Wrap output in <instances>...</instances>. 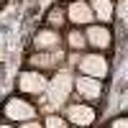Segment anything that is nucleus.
Wrapping results in <instances>:
<instances>
[{
	"mask_svg": "<svg viewBox=\"0 0 128 128\" xmlns=\"http://www.w3.org/2000/svg\"><path fill=\"white\" fill-rule=\"evenodd\" d=\"M46 84H49V77L44 72H36V69H23L18 74V90L23 95H31V98H36V95L46 92Z\"/></svg>",
	"mask_w": 128,
	"mask_h": 128,
	"instance_id": "7",
	"label": "nucleus"
},
{
	"mask_svg": "<svg viewBox=\"0 0 128 128\" xmlns=\"http://www.w3.org/2000/svg\"><path fill=\"white\" fill-rule=\"evenodd\" d=\"M3 118L8 123H23V120H34L38 118V113H36V105L34 102H28L23 98H8L5 105H3Z\"/></svg>",
	"mask_w": 128,
	"mask_h": 128,
	"instance_id": "4",
	"label": "nucleus"
},
{
	"mask_svg": "<svg viewBox=\"0 0 128 128\" xmlns=\"http://www.w3.org/2000/svg\"><path fill=\"white\" fill-rule=\"evenodd\" d=\"M110 128H128V118H126V115H120V118H115V120L110 123Z\"/></svg>",
	"mask_w": 128,
	"mask_h": 128,
	"instance_id": "17",
	"label": "nucleus"
},
{
	"mask_svg": "<svg viewBox=\"0 0 128 128\" xmlns=\"http://www.w3.org/2000/svg\"><path fill=\"white\" fill-rule=\"evenodd\" d=\"M31 49L34 51H54V49H62V34L54 28H41L36 31L34 41H31Z\"/></svg>",
	"mask_w": 128,
	"mask_h": 128,
	"instance_id": "10",
	"label": "nucleus"
},
{
	"mask_svg": "<svg viewBox=\"0 0 128 128\" xmlns=\"http://www.w3.org/2000/svg\"><path fill=\"white\" fill-rule=\"evenodd\" d=\"M64 41H67L69 51H84V46H87V38H84L82 28H69L67 36H64Z\"/></svg>",
	"mask_w": 128,
	"mask_h": 128,
	"instance_id": "12",
	"label": "nucleus"
},
{
	"mask_svg": "<svg viewBox=\"0 0 128 128\" xmlns=\"http://www.w3.org/2000/svg\"><path fill=\"white\" fill-rule=\"evenodd\" d=\"M0 5H3V0H0Z\"/></svg>",
	"mask_w": 128,
	"mask_h": 128,
	"instance_id": "20",
	"label": "nucleus"
},
{
	"mask_svg": "<svg viewBox=\"0 0 128 128\" xmlns=\"http://www.w3.org/2000/svg\"><path fill=\"white\" fill-rule=\"evenodd\" d=\"M72 90H74V72L69 69V67H62V69H56V74L49 80V84H46V100L54 105L56 110H62L64 105L69 102V95H72Z\"/></svg>",
	"mask_w": 128,
	"mask_h": 128,
	"instance_id": "1",
	"label": "nucleus"
},
{
	"mask_svg": "<svg viewBox=\"0 0 128 128\" xmlns=\"http://www.w3.org/2000/svg\"><path fill=\"white\" fill-rule=\"evenodd\" d=\"M69 3H72V0H69Z\"/></svg>",
	"mask_w": 128,
	"mask_h": 128,
	"instance_id": "21",
	"label": "nucleus"
},
{
	"mask_svg": "<svg viewBox=\"0 0 128 128\" xmlns=\"http://www.w3.org/2000/svg\"><path fill=\"white\" fill-rule=\"evenodd\" d=\"M77 69L84 77H95V80L102 82L110 74V64H108V56H105L102 51H90V54H82Z\"/></svg>",
	"mask_w": 128,
	"mask_h": 128,
	"instance_id": "5",
	"label": "nucleus"
},
{
	"mask_svg": "<svg viewBox=\"0 0 128 128\" xmlns=\"http://www.w3.org/2000/svg\"><path fill=\"white\" fill-rule=\"evenodd\" d=\"M82 54H84V51H67V59H64V64H69V69L77 67L80 59H82Z\"/></svg>",
	"mask_w": 128,
	"mask_h": 128,
	"instance_id": "15",
	"label": "nucleus"
},
{
	"mask_svg": "<svg viewBox=\"0 0 128 128\" xmlns=\"http://www.w3.org/2000/svg\"><path fill=\"white\" fill-rule=\"evenodd\" d=\"M67 128H77V126H67Z\"/></svg>",
	"mask_w": 128,
	"mask_h": 128,
	"instance_id": "19",
	"label": "nucleus"
},
{
	"mask_svg": "<svg viewBox=\"0 0 128 128\" xmlns=\"http://www.w3.org/2000/svg\"><path fill=\"white\" fill-rule=\"evenodd\" d=\"M67 51L64 49H54V51H31L26 56V67L36 69V72H56L64 67Z\"/></svg>",
	"mask_w": 128,
	"mask_h": 128,
	"instance_id": "2",
	"label": "nucleus"
},
{
	"mask_svg": "<svg viewBox=\"0 0 128 128\" xmlns=\"http://www.w3.org/2000/svg\"><path fill=\"white\" fill-rule=\"evenodd\" d=\"M90 10H92V16H95V23H100L105 26V23H110L113 20V16H115V3L113 0H90Z\"/></svg>",
	"mask_w": 128,
	"mask_h": 128,
	"instance_id": "11",
	"label": "nucleus"
},
{
	"mask_svg": "<svg viewBox=\"0 0 128 128\" xmlns=\"http://www.w3.org/2000/svg\"><path fill=\"white\" fill-rule=\"evenodd\" d=\"M84 38H87V46H95V51H108L113 46V34L108 26H87L84 28Z\"/></svg>",
	"mask_w": 128,
	"mask_h": 128,
	"instance_id": "9",
	"label": "nucleus"
},
{
	"mask_svg": "<svg viewBox=\"0 0 128 128\" xmlns=\"http://www.w3.org/2000/svg\"><path fill=\"white\" fill-rule=\"evenodd\" d=\"M0 128H16V126H13V123H8V120H5V123H0Z\"/></svg>",
	"mask_w": 128,
	"mask_h": 128,
	"instance_id": "18",
	"label": "nucleus"
},
{
	"mask_svg": "<svg viewBox=\"0 0 128 128\" xmlns=\"http://www.w3.org/2000/svg\"><path fill=\"white\" fill-rule=\"evenodd\" d=\"M59 115L69 126H77V128H90L98 118V110L92 108L90 102H67L64 108L59 110Z\"/></svg>",
	"mask_w": 128,
	"mask_h": 128,
	"instance_id": "3",
	"label": "nucleus"
},
{
	"mask_svg": "<svg viewBox=\"0 0 128 128\" xmlns=\"http://www.w3.org/2000/svg\"><path fill=\"white\" fill-rule=\"evenodd\" d=\"M69 98H74L72 102H95L102 98V82L95 80V77H84V74H80V77H74V90Z\"/></svg>",
	"mask_w": 128,
	"mask_h": 128,
	"instance_id": "6",
	"label": "nucleus"
},
{
	"mask_svg": "<svg viewBox=\"0 0 128 128\" xmlns=\"http://www.w3.org/2000/svg\"><path fill=\"white\" fill-rule=\"evenodd\" d=\"M64 23H67V13H64V8H59V5H54L46 13V28H54V31H59Z\"/></svg>",
	"mask_w": 128,
	"mask_h": 128,
	"instance_id": "13",
	"label": "nucleus"
},
{
	"mask_svg": "<svg viewBox=\"0 0 128 128\" xmlns=\"http://www.w3.org/2000/svg\"><path fill=\"white\" fill-rule=\"evenodd\" d=\"M16 128H44V126H41L38 118H34V120H23V123H18Z\"/></svg>",
	"mask_w": 128,
	"mask_h": 128,
	"instance_id": "16",
	"label": "nucleus"
},
{
	"mask_svg": "<svg viewBox=\"0 0 128 128\" xmlns=\"http://www.w3.org/2000/svg\"><path fill=\"white\" fill-rule=\"evenodd\" d=\"M64 13H67V20L74 23V28L80 26H92L95 23V16L87 5V0H72V3L64 8Z\"/></svg>",
	"mask_w": 128,
	"mask_h": 128,
	"instance_id": "8",
	"label": "nucleus"
},
{
	"mask_svg": "<svg viewBox=\"0 0 128 128\" xmlns=\"http://www.w3.org/2000/svg\"><path fill=\"white\" fill-rule=\"evenodd\" d=\"M41 126H44V128H67L69 123L64 120L59 113H51V115H46V118H44V123H41Z\"/></svg>",
	"mask_w": 128,
	"mask_h": 128,
	"instance_id": "14",
	"label": "nucleus"
}]
</instances>
